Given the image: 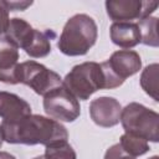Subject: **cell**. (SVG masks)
<instances>
[{
    "label": "cell",
    "instance_id": "6da1fadb",
    "mask_svg": "<svg viewBox=\"0 0 159 159\" xmlns=\"http://www.w3.org/2000/svg\"><path fill=\"white\" fill-rule=\"evenodd\" d=\"M0 127L4 140L10 144H43L46 147L68 138L65 125L40 114H29L16 120H2Z\"/></svg>",
    "mask_w": 159,
    "mask_h": 159
},
{
    "label": "cell",
    "instance_id": "7a4b0ae2",
    "mask_svg": "<svg viewBox=\"0 0 159 159\" xmlns=\"http://www.w3.org/2000/svg\"><path fill=\"white\" fill-rule=\"evenodd\" d=\"M98 27L93 17L76 14L70 17L57 41L58 50L66 56H83L96 43Z\"/></svg>",
    "mask_w": 159,
    "mask_h": 159
},
{
    "label": "cell",
    "instance_id": "3957f363",
    "mask_svg": "<svg viewBox=\"0 0 159 159\" xmlns=\"http://www.w3.org/2000/svg\"><path fill=\"white\" fill-rule=\"evenodd\" d=\"M62 86L76 99L87 101L98 89H106V80L101 63L88 61L73 66L62 80Z\"/></svg>",
    "mask_w": 159,
    "mask_h": 159
},
{
    "label": "cell",
    "instance_id": "277c9868",
    "mask_svg": "<svg viewBox=\"0 0 159 159\" xmlns=\"http://www.w3.org/2000/svg\"><path fill=\"white\" fill-rule=\"evenodd\" d=\"M125 133L140 137L147 142H159V114L148 107L130 102L122 108L120 120Z\"/></svg>",
    "mask_w": 159,
    "mask_h": 159
},
{
    "label": "cell",
    "instance_id": "5b68a950",
    "mask_svg": "<svg viewBox=\"0 0 159 159\" xmlns=\"http://www.w3.org/2000/svg\"><path fill=\"white\" fill-rule=\"evenodd\" d=\"M17 81L29 86L40 96H46L52 89L62 86V78L58 73L32 60L19 63Z\"/></svg>",
    "mask_w": 159,
    "mask_h": 159
},
{
    "label": "cell",
    "instance_id": "8992f818",
    "mask_svg": "<svg viewBox=\"0 0 159 159\" xmlns=\"http://www.w3.org/2000/svg\"><path fill=\"white\" fill-rule=\"evenodd\" d=\"M43 109L46 114L57 122H75L81 113L78 99H76L63 86H60L43 96Z\"/></svg>",
    "mask_w": 159,
    "mask_h": 159
},
{
    "label": "cell",
    "instance_id": "52a82bcc",
    "mask_svg": "<svg viewBox=\"0 0 159 159\" xmlns=\"http://www.w3.org/2000/svg\"><path fill=\"white\" fill-rule=\"evenodd\" d=\"M107 15L114 22H132L150 16L158 7L155 1L142 0H107Z\"/></svg>",
    "mask_w": 159,
    "mask_h": 159
},
{
    "label": "cell",
    "instance_id": "ba28073f",
    "mask_svg": "<svg viewBox=\"0 0 159 159\" xmlns=\"http://www.w3.org/2000/svg\"><path fill=\"white\" fill-rule=\"evenodd\" d=\"M111 73L122 83L138 73L142 68V60L137 51L133 50H118L112 53L109 60L104 61Z\"/></svg>",
    "mask_w": 159,
    "mask_h": 159
},
{
    "label": "cell",
    "instance_id": "9c48e42d",
    "mask_svg": "<svg viewBox=\"0 0 159 159\" xmlns=\"http://www.w3.org/2000/svg\"><path fill=\"white\" fill-rule=\"evenodd\" d=\"M122 113L120 103L113 97H98L89 103V116L94 124L111 128L119 123Z\"/></svg>",
    "mask_w": 159,
    "mask_h": 159
},
{
    "label": "cell",
    "instance_id": "30bf717a",
    "mask_svg": "<svg viewBox=\"0 0 159 159\" xmlns=\"http://www.w3.org/2000/svg\"><path fill=\"white\" fill-rule=\"evenodd\" d=\"M19 48L5 36H0V82L17 84Z\"/></svg>",
    "mask_w": 159,
    "mask_h": 159
},
{
    "label": "cell",
    "instance_id": "8fae6325",
    "mask_svg": "<svg viewBox=\"0 0 159 159\" xmlns=\"http://www.w3.org/2000/svg\"><path fill=\"white\" fill-rule=\"evenodd\" d=\"M31 114L30 104L15 93L0 91V117L2 120H16Z\"/></svg>",
    "mask_w": 159,
    "mask_h": 159
},
{
    "label": "cell",
    "instance_id": "7c38bea8",
    "mask_svg": "<svg viewBox=\"0 0 159 159\" xmlns=\"http://www.w3.org/2000/svg\"><path fill=\"white\" fill-rule=\"evenodd\" d=\"M109 36L114 45L122 48H132L140 43V34L135 22H113Z\"/></svg>",
    "mask_w": 159,
    "mask_h": 159
},
{
    "label": "cell",
    "instance_id": "4fadbf2b",
    "mask_svg": "<svg viewBox=\"0 0 159 159\" xmlns=\"http://www.w3.org/2000/svg\"><path fill=\"white\" fill-rule=\"evenodd\" d=\"M35 30L26 20L20 17H12L9 21V26L5 31V37L10 40L17 48L25 50L35 34Z\"/></svg>",
    "mask_w": 159,
    "mask_h": 159
},
{
    "label": "cell",
    "instance_id": "5bb4252c",
    "mask_svg": "<svg viewBox=\"0 0 159 159\" xmlns=\"http://www.w3.org/2000/svg\"><path fill=\"white\" fill-rule=\"evenodd\" d=\"M51 37L53 36H50V31H40L36 29L30 45L25 48V52L34 58L46 57L51 52Z\"/></svg>",
    "mask_w": 159,
    "mask_h": 159
},
{
    "label": "cell",
    "instance_id": "9a60e30c",
    "mask_svg": "<svg viewBox=\"0 0 159 159\" xmlns=\"http://www.w3.org/2000/svg\"><path fill=\"white\" fill-rule=\"evenodd\" d=\"M159 75V65L158 63H152L148 65L140 75V86L143 91L152 97L155 102L159 101V89H158V76Z\"/></svg>",
    "mask_w": 159,
    "mask_h": 159
},
{
    "label": "cell",
    "instance_id": "2e32d148",
    "mask_svg": "<svg viewBox=\"0 0 159 159\" xmlns=\"http://www.w3.org/2000/svg\"><path fill=\"white\" fill-rule=\"evenodd\" d=\"M140 34V42L152 46L158 47L159 46V37H158V17L155 16H148L137 24Z\"/></svg>",
    "mask_w": 159,
    "mask_h": 159
},
{
    "label": "cell",
    "instance_id": "e0dca14e",
    "mask_svg": "<svg viewBox=\"0 0 159 159\" xmlns=\"http://www.w3.org/2000/svg\"><path fill=\"white\" fill-rule=\"evenodd\" d=\"M119 145L122 147V149L128 153L132 157H140L143 154H145L147 152H149V144L145 139L129 134V133H124L120 139H119Z\"/></svg>",
    "mask_w": 159,
    "mask_h": 159
},
{
    "label": "cell",
    "instance_id": "ac0fdd59",
    "mask_svg": "<svg viewBox=\"0 0 159 159\" xmlns=\"http://www.w3.org/2000/svg\"><path fill=\"white\" fill-rule=\"evenodd\" d=\"M46 159H77L76 152L67 140H61L46 145L45 154Z\"/></svg>",
    "mask_w": 159,
    "mask_h": 159
},
{
    "label": "cell",
    "instance_id": "d6986e66",
    "mask_svg": "<svg viewBox=\"0 0 159 159\" xmlns=\"http://www.w3.org/2000/svg\"><path fill=\"white\" fill-rule=\"evenodd\" d=\"M104 159H135V158L129 155L128 153H125L122 149V147L119 145V143H117L106 150Z\"/></svg>",
    "mask_w": 159,
    "mask_h": 159
},
{
    "label": "cell",
    "instance_id": "ffe728a7",
    "mask_svg": "<svg viewBox=\"0 0 159 159\" xmlns=\"http://www.w3.org/2000/svg\"><path fill=\"white\" fill-rule=\"evenodd\" d=\"M9 9L5 4V0H0V36L5 34L9 26Z\"/></svg>",
    "mask_w": 159,
    "mask_h": 159
},
{
    "label": "cell",
    "instance_id": "44dd1931",
    "mask_svg": "<svg viewBox=\"0 0 159 159\" xmlns=\"http://www.w3.org/2000/svg\"><path fill=\"white\" fill-rule=\"evenodd\" d=\"M9 11H24L32 5V1H5Z\"/></svg>",
    "mask_w": 159,
    "mask_h": 159
},
{
    "label": "cell",
    "instance_id": "7402d4cb",
    "mask_svg": "<svg viewBox=\"0 0 159 159\" xmlns=\"http://www.w3.org/2000/svg\"><path fill=\"white\" fill-rule=\"evenodd\" d=\"M0 159H16V158L7 152H0Z\"/></svg>",
    "mask_w": 159,
    "mask_h": 159
},
{
    "label": "cell",
    "instance_id": "603a6c76",
    "mask_svg": "<svg viewBox=\"0 0 159 159\" xmlns=\"http://www.w3.org/2000/svg\"><path fill=\"white\" fill-rule=\"evenodd\" d=\"M2 142H4V138H2V133H1V127H0V148L2 145Z\"/></svg>",
    "mask_w": 159,
    "mask_h": 159
},
{
    "label": "cell",
    "instance_id": "cb8c5ba5",
    "mask_svg": "<svg viewBox=\"0 0 159 159\" xmlns=\"http://www.w3.org/2000/svg\"><path fill=\"white\" fill-rule=\"evenodd\" d=\"M34 159H46V157H45V155H39V157H36V158H34Z\"/></svg>",
    "mask_w": 159,
    "mask_h": 159
},
{
    "label": "cell",
    "instance_id": "d4e9b609",
    "mask_svg": "<svg viewBox=\"0 0 159 159\" xmlns=\"http://www.w3.org/2000/svg\"><path fill=\"white\" fill-rule=\"evenodd\" d=\"M149 159H159V157H158V155H153V157L149 158Z\"/></svg>",
    "mask_w": 159,
    "mask_h": 159
}]
</instances>
